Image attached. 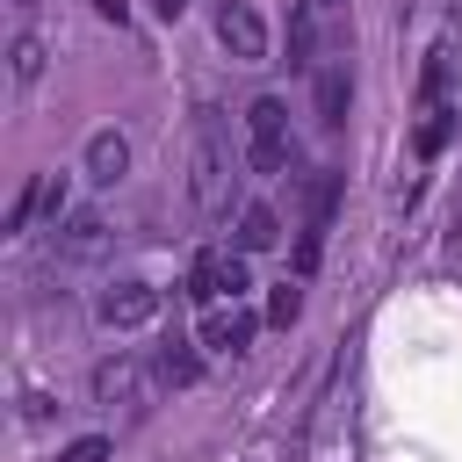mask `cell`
Masks as SVG:
<instances>
[{"mask_svg": "<svg viewBox=\"0 0 462 462\" xmlns=\"http://www.w3.org/2000/svg\"><path fill=\"white\" fill-rule=\"evenodd\" d=\"M152 7H159V22H180L188 14V0H152Z\"/></svg>", "mask_w": 462, "mask_h": 462, "instance_id": "obj_24", "label": "cell"}, {"mask_svg": "<svg viewBox=\"0 0 462 462\" xmlns=\"http://www.w3.org/2000/svg\"><path fill=\"white\" fill-rule=\"evenodd\" d=\"M58 462H108V440H101V433H87V440H72Z\"/></svg>", "mask_w": 462, "mask_h": 462, "instance_id": "obj_21", "label": "cell"}, {"mask_svg": "<svg viewBox=\"0 0 462 462\" xmlns=\"http://www.w3.org/2000/svg\"><path fill=\"white\" fill-rule=\"evenodd\" d=\"M231 188H238V173H231L224 116L202 108L195 130H188V202H195V217H224V209H231Z\"/></svg>", "mask_w": 462, "mask_h": 462, "instance_id": "obj_1", "label": "cell"}, {"mask_svg": "<svg viewBox=\"0 0 462 462\" xmlns=\"http://www.w3.org/2000/svg\"><path fill=\"white\" fill-rule=\"evenodd\" d=\"M296 159V137H289V108L274 101V94H260L253 108H245V166L253 173H282Z\"/></svg>", "mask_w": 462, "mask_h": 462, "instance_id": "obj_2", "label": "cell"}, {"mask_svg": "<svg viewBox=\"0 0 462 462\" xmlns=\"http://www.w3.org/2000/svg\"><path fill=\"white\" fill-rule=\"evenodd\" d=\"M282 65L318 72V7H310V0H296V7H289V58H282Z\"/></svg>", "mask_w": 462, "mask_h": 462, "instance_id": "obj_11", "label": "cell"}, {"mask_svg": "<svg viewBox=\"0 0 462 462\" xmlns=\"http://www.w3.org/2000/svg\"><path fill=\"white\" fill-rule=\"evenodd\" d=\"M318 253H325V231H310V224H303V238H296V282L318 267Z\"/></svg>", "mask_w": 462, "mask_h": 462, "instance_id": "obj_20", "label": "cell"}, {"mask_svg": "<svg viewBox=\"0 0 462 462\" xmlns=\"http://www.w3.org/2000/svg\"><path fill=\"white\" fill-rule=\"evenodd\" d=\"M7 72H14V79H22V87H29V79H36V72H43V43H36V36H29V29H14V43H7Z\"/></svg>", "mask_w": 462, "mask_h": 462, "instance_id": "obj_14", "label": "cell"}, {"mask_svg": "<svg viewBox=\"0 0 462 462\" xmlns=\"http://www.w3.org/2000/svg\"><path fill=\"white\" fill-rule=\"evenodd\" d=\"M332 202H339V173H318V180H310V217H303V224L325 231V224H332Z\"/></svg>", "mask_w": 462, "mask_h": 462, "instance_id": "obj_16", "label": "cell"}, {"mask_svg": "<svg viewBox=\"0 0 462 462\" xmlns=\"http://www.w3.org/2000/svg\"><path fill=\"white\" fill-rule=\"evenodd\" d=\"M448 144V108L440 101H426V123H419V159H433Z\"/></svg>", "mask_w": 462, "mask_h": 462, "instance_id": "obj_18", "label": "cell"}, {"mask_svg": "<svg viewBox=\"0 0 462 462\" xmlns=\"http://www.w3.org/2000/svg\"><path fill=\"white\" fill-rule=\"evenodd\" d=\"M7 7H14V14H36V0H7Z\"/></svg>", "mask_w": 462, "mask_h": 462, "instance_id": "obj_25", "label": "cell"}, {"mask_svg": "<svg viewBox=\"0 0 462 462\" xmlns=\"http://www.w3.org/2000/svg\"><path fill=\"white\" fill-rule=\"evenodd\" d=\"M274 245H282V217L267 202H245L238 209V253L253 260V253H274Z\"/></svg>", "mask_w": 462, "mask_h": 462, "instance_id": "obj_12", "label": "cell"}, {"mask_svg": "<svg viewBox=\"0 0 462 462\" xmlns=\"http://www.w3.org/2000/svg\"><path fill=\"white\" fill-rule=\"evenodd\" d=\"M440 87H448V51H433V58H426V101H433Z\"/></svg>", "mask_w": 462, "mask_h": 462, "instance_id": "obj_22", "label": "cell"}, {"mask_svg": "<svg viewBox=\"0 0 462 462\" xmlns=\"http://www.w3.org/2000/svg\"><path fill=\"white\" fill-rule=\"evenodd\" d=\"M137 390H144V368H137L130 354H116V361L94 368V397H101V404H137Z\"/></svg>", "mask_w": 462, "mask_h": 462, "instance_id": "obj_10", "label": "cell"}, {"mask_svg": "<svg viewBox=\"0 0 462 462\" xmlns=\"http://www.w3.org/2000/svg\"><path fill=\"white\" fill-rule=\"evenodd\" d=\"M65 202H72L65 173H43V217H51V231H58V217H65Z\"/></svg>", "mask_w": 462, "mask_h": 462, "instance_id": "obj_19", "label": "cell"}, {"mask_svg": "<svg viewBox=\"0 0 462 462\" xmlns=\"http://www.w3.org/2000/svg\"><path fill=\"white\" fill-rule=\"evenodd\" d=\"M253 332H260V318H253L245 303H209V310H202V325H195V339H202L209 354H245V346H253Z\"/></svg>", "mask_w": 462, "mask_h": 462, "instance_id": "obj_5", "label": "cell"}, {"mask_svg": "<svg viewBox=\"0 0 462 462\" xmlns=\"http://www.w3.org/2000/svg\"><path fill=\"white\" fill-rule=\"evenodd\" d=\"M101 245H108V217L101 209H72L58 224V260H94Z\"/></svg>", "mask_w": 462, "mask_h": 462, "instance_id": "obj_8", "label": "cell"}, {"mask_svg": "<svg viewBox=\"0 0 462 462\" xmlns=\"http://www.w3.org/2000/svg\"><path fill=\"white\" fill-rule=\"evenodd\" d=\"M159 289L152 282H116L108 296H101V325H116V332H137V325H152L159 318Z\"/></svg>", "mask_w": 462, "mask_h": 462, "instance_id": "obj_6", "label": "cell"}, {"mask_svg": "<svg viewBox=\"0 0 462 462\" xmlns=\"http://www.w3.org/2000/svg\"><path fill=\"white\" fill-rule=\"evenodd\" d=\"M303 318V282H274V296H267V325H296Z\"/></svg>", "mask_w": 462, "mask_h": 462, "instance_id": "obj_17", "label": "cell"}, {"mask_svg": "<svg viewBox=\"0 0 462 462\" xmlns=\"http://www.w3.org/2000/svg\"><path fill=\"white\" fill-rule=\"evenodd\" d=\"M310 101H318V123H325V130H339V123H346V101H354L346 58H332V65H318V72H310Z\"/></svg>", "mask_w": 462, "mask_h": 462, "instance_id": "obj_7", "label": "cell"}, {"mask_svg": "<svg viewBox=\"0 0 462 462\" xmlns=\"http://www.w3.org/2000/svg\"><path fill=\"white\" fill-rule=\"evenodd\" d=\"M36 217H43V173H36V180H22V195L7 202V231H29Z\"/></svg>", "mask_w": 462, "mask_h": 462, "instance_id": "obj_15", "label": "cell"}, {"mask_svg": "<svg viewBox=\"0 0 462 462\" xmlns=\"http://www.w3.org/2000/svg\"><path fill=\"white\" fill-rule=\"evenodd\" d=\"M195 346H202V339H180V332H173V339L159 346V361H152V368H159V383H173V390H188V383L202 375V354H195Z\"/></svg>", "mask_w": 462, "mask_h": 462, "instance_id": "obj_13", "label": "cell"}, {"mask_svg": "<svg viewBox=\"0 0 462 462\" xmlns=\"http://www.w3.org/2000/svg\"><path fill=\"white\" fill-rule=\"evenodd\" d=\"M310 7H318V14H332V7H339V0H310Z\"/></svg>", "mask_w": 462, "mask_h": 462, "instance_id": "obj_26", "label": "cell"}, {"mask_svg": "<svg viewBox=\"0 0 462 462\" xmlns=\"http://www.w3.org/2000/svg\"><path fill=\"white\" fill-rule=\"evenodd\" d=\"M188 289H195L202 310H209V303H238V296L253 289V267H245V253H202L195 274H188Z\"/></svg>", "mask_w": 462, "mask_h": 462, "instance_id": "obj_3", "label": "cell"}, {"mask_svg": "<svg viewBox=\"0 0 462 462\" xmlns=\"http://www.w3.org/2000/svg\"><path fill=\"white\" fill-rule=\"evenodd\" d=\"M79 159H87V180H101V188H116V180L130 173V144H123V130H94Z\"/></svg>", "mask_w": 462, "mask_h": 462, "instance_id": "obj_9", "label": "cell"}, {"mask_svg": "<svg viewBox=\"0 0 462 462\" xmlns=\"http://www.w3.org/2000/svg\"><path fill=\"white\" fill-rule=\"evenodd\" d=\"M217 43H224L231 58H245V65H260V58H267V22H260L245 0H217Z\"/></svg>", "mask_w": 462, "mask_h": 462, "instance_id": "obj_4", "label": "cell"}, {"mask_svg": "<svg viewBox=\"0 0 462 462\" xmlns=\"http://www.w3.org/2000/svg\"><path fill=\"white\" fill-rule=\"evenodd\" d=\"M94 14H101V22H116V29L130 22V7H123V0H94Z\"/></svg>", "mask_w": 462, "mask_h": 462, "instance_id": "obj_23", "label": "cell"}]
</instances>
